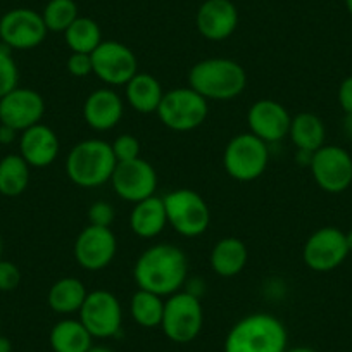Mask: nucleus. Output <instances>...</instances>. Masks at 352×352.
<instances>
[{
  "instance_id": "f257e3e1",
  "label": "nucleus",
  "mask_w": 352,
  "mask_h": 352,
  "mask_svg": "<svg viewBox=\"0 0 352 352\" xmlns=\"http://www.w3.org/2000/svg\"><path fill=\"white\" fill-rule=\"evenodd\" d=\"M188 259L180 247L157 243L140 254L135 263L133 278L138 289L169 297L187 283Z\"/></svg>"
},
{
  "instance_id": "f03ea898",
  "label": "nucleus",
  "mask_w": 352,
  "mask_h": 352,
  "mask_svg": "<svg viewBox=\"0 0 352 352\" xmlns=\"http://www.w3.org/2000/svg\"><path fill=\"white\" fill-rule=\"evenodd\" d=\"M289 333L270 313H252L236 321L225 338V352H287Z\"/></svg>"
},
{
  "instance_id": "7ed1b4c3",
  "label": "nucleus",
  "mask_w": 352,
  "mask_h": 352,
  "mask_svg": "<svg viewBox=\"0 0 352 352\" xmlns=\"http://www.w3.org/2000/svg\"><path fill=\"white\" fill-rule=\"evenodd\" d=\"M188 87L194 88L206 100H232L245 90L247 73L233 59H202L192 66Z\"/></svg>"
},
{
  "instance_id": "20e7f679",
  "label": "nucleus",
  "mask_w": 352,
  "mask_h": 352,
  "mask_svg": "<svg viewBox=\"0 0 352 352\" xmlns=\"http://www.w3.org/2000/svg\"><path fill=\"white\" fill-rule=\"evenodd\" d=\"M118 161L109 142L88 138L69 151L66 159V175L81 188H96L111 182Z\"/></svg>"
},
{
  "instance_id": "39448f33",
  "label": "nucleus",
  "mask_w": 352,
  "mask_h": 352,
  "mask_svg": "<svg viewBox=\"0 0 352 352\" xmlns=\"http://www.w3.org/2000/svg\"><path fill=\"white\" fill-rule=\"evenodd\" d=\"M270 162V148L259 137L239 133L226 144L223 152V166L230 178L242 184L257 180L266 171Z\"/></svg>"
},
{
  "instance_id": "423d86ee",
  "label": "nucleus",
  "mask_w": 352,
  "mask_h": 352,
  "mask_svg": "<svg viewBox=\"0 0 352 352\" xmlns=\"http://www.w3.org/2000/svg\"><path fill=\"white\" fill-rule=\"evenodd\" d=\"M204 327V309L201 297L180 290L164 300L161 328L175 344H188L199 337Z\"/></svg>"
},
{
  "instance_id": "0eeeda50",
  "label": "nucleus",
  "mask_w": 352,
  "mask_h": 352,
  "mask_svg": "<svg viewBox=\"0 0 352 352\" xmlns=\"http://www.w3.org/2000/svg\"><path fill=\"white\" fill-rule=\"evenodd\" d=\"M155 114L166 128L185 133L204 124L208 120L209 106L208 100L195 92L194 88L182 87L164 92Z\"/></svg>"
},
{
  "instance_id": "6e6552de",
  "label": "nucleus",
  "mask_w": 352,
  "mask_h": 352,
  "mask_svg": "<svg viewBox=\"0 0 352 352\" xmlns=\"http://www.w3.org/2000/svg\"><path fill=\"white\" fill-rule=\"evenodd\" d=\"M162 201H164L168 225H171L182 236L195 239L208 232L211 211L199 192L190 188H178L166 194Z\"/></svg>"
},
{
  "instance_id": "1a4fd4ad",
  "label": "nucleus",
  "mask_w": 352,
  "mask_h": 352,
  "mask_svg": "<svg viewBox=\"0 0 352 352\" xmlns=\"http://www.w3.org/2000/svg\"><path fill=\"white\" fill-rule=\"evenodd\" d=\"M78 320L85 324L94 338L116 337L123 324V309L109 290H94L88 292L83 306L78 311Z\"/></svg>"
},
{
  "instance_id": "9d476101",
  "label": "nucleus",
  "mask_w": 352,
  "mask_h": 352,
  "mask_svg": "<svg viewBox=\"0 0 352 352\" xmlns=\"http://www.w3.org/2000/svg\"><path fill=\"white\" fill-rule=\"evenodd\" d=\"M309 169L318 187L328 194H342L352 185V157L338 145L318 148Z\"/></svg>"
},
{
  "instance_id": "9b49d317",
  "label": "nucleus",
  "mask_w": 352,
  "mask_h": 352,
  "mask_svg": "<svg viewBox=\"0 0 352 352\" xmlns=\"http://www.w3.org/2000/svg\"><path fill=\"white\" fill-rule=\"evenodd\" d=\"M94 74L107 87L126 85L138 73L133 50L116 40H104L92 52Z\"/></svg>"
},
{
  "instance_id": "f8f14e48",
  "label": "nucleus",
  "mask_w": 352,
  "mask_h": 352,
  "mask_svg": "<svg viewBox=\"0 0 352 352\" xmlns=\"http://www.w3.org/2000/svg\"><path fill=\"white\" fill-rule=\"evenodd\" d=\"M47 33L42 14L33 9H11L0 18V42L11 50L35 49L45 40Z\"/></svg>"
},
{
  "instance_id": "ddd939ff",
  "label": "nucleus",
  "mask_w": 352,
  "mask_h": 352,
  "mask_svg": "<svg viewBox=\"0 0 352 352\" xmlns=\"http://www.w3.org/2000/svg\"><path fill=\"white\" fill-rule=\"evenodd\" d=\"M345 232L335 226H323L309 235L302 249V259L309 270L328 273L338 268L349 256Z\"/></svg>"
},
{
  "instance_id": "4468645a",
  "label": "nucleus",
  "mask_w": 352,
  "mask_h": 352,
  "mask_svg": "<svg viewBox=\"0 0 352 352\" xmlns=\"http://www.w3.org/2000/svg\"><path fill=\"white\" fill-rule=\"evenodd\" d=\"M111 185L118 197L131 202V204H137L144 199L155 195L157 173L151 162L142 157L118 162L113 176H111Z\"/></svg>"
},
{
  "instance_id": "2eb2a0df",
  "label": "nucleus",
  "mask_w": 352,
  "mask_h": 352,
  "mask_svg": "<svg viewBox=\"0 0 352 352\" xmlns=\"http://www.w3.org/2000/svg\"><path fill=\"white\" fill-rule=\"evenodd\" d=\"M118 252V240L107 226H85L73 245L74 261L87 272H100L107 268Z\"/></svg>"
},
{
  "instance_id": "dca6fc26",
  "label": "nucleus",
  "mask_w": 352,
  "mask_h": 352,
  "mask_svg": "<svg viewBox=\"0 0 352 352\" xmlns=\"http://www.w3.org/2000/svg\"><path fill=\"white\" fill-rule=\"evenodd\" d=\"M45 114V100L33 88H14L0 99V123L25 131L42 123Z\"/></svg>"
},
{
  "instance_id": "f3484780",
  "label": "nucleus",
  "mask_w": 352,
  "mask_h": 352,
  "mask_svg": "<svg viewBox=\"0 0 352 352\" xmlns=\"http://www.w3.org/2000/svg\"><path fill=\"white\" fill-rule=\"evenodd\" d=\"M247 123L250 133L266 144H276L289 135L292 116L283 104L272 99H261L249 107Z\"/></svg>"
},
{
  "instance_id": "a211bd4d",
  "label": "nucleus",
  "mask_w": 352,
  "mask_h": 352,
  "mask_svg": "<svg viewBox=\"0 0 352 352\" xmlns=\"http://www.w3.org/2000/svg\"><path fill=\"white\" fill-rule=\"evenodd\" d=\"M199 33L209 42H223L235 33L239 11L232 0H204L195 16Z\"/></svg>"
},
{
  "instance_id": "6ab92c4d",
  "label": "nucleus",
  "mask_w": 352,
  "mask_h": 352,
  "mask_svg": "<svg viewBox=\"0 0 352 352\" xmlns=\"http://www.w3.org/2000/svg\"><path fill=\"white\" fill-rule=\"evenodd\" d=\"M19 155L30 168H47L59 155V137L47 124L38 123L19 133Z\"/></svg>"
},
{
  "instance_id": "aec40b11",
  "label": "nucleus",
  "mask_w": 352,
  "mask_h": 352,
  "mask_svg": "<svg viewBox=\"0 0 352 352\" xmlns=\"http://www.w3.org/2000/svg\"><path fill=\"white\" fill-rule=\"evenodd\" d=\"M123 113V99L109 87L94 90L83 104L85 123L96 131H109L116 128Z\"/></svg>"
},
{
  "instance_id": "412c9836",
  "label": "nucleus",
  "mask_w": 352,
  "mask_h": 352,
  "mask_svg": "<svg viewBox=\"0 0 352 352\" xmlns=\"http://www.w3.org/2000/svg\"><path fill=\"white\" fill-rule=\"evenodd\" d=\"M168 225L162 197L152 195L133 204L130 212V228L140 239H155Z\"/></svg>"
},
{
  "instance_id": "4be33fe9",
  "label": "nucleus",
  "mask_w": 352,
  "mask_h": 352,
  "mask_svg": "<svg viewBox=\"0 0 352 352\" xmlns=\"http://www.w3.org/2000/svg\"><path fill=\"white\" fill-rule=\"evenodd\" d=\"M247 261H249V250L245 243L236 236H225L218 240L209 257L212 272L223 278L240 275L247 266Z\"/></svg>"
},
{
  "instance_id": "5701e85b",
  "label": "nucleus",
  "mask_w": 352,
  "mask_h": 352,
  "mask_svg": "<svg viewBox=\"0 0 352 352\" xmlns=\"http://www.w3.org/2000/svg\"><path fill=\"white\" fill-rule=\"evenodd\" d=\"M126 100L131 109L140 114L157 113V107L164 97L162 85L148 73H137L126 85Z\"/></svg>"
},
{
  "instance_id": "b1692460",
  "label": "nucleus",
  "mask_w": 352,
  "mask_h": 352,
  "mask_svg": "<svg viewBox=\"0 0 352 352\" xmlns=\"http://www.w3.org/2000/svg\"><path fill=\"white\" fill-rule=\"evenodd\" d=\"M49 340L54 352H87L94 345L90 331L80 320L73 318L57 321L50 330Z\"/></svg>"
},
{
  "instance_id": "393cba45",
  "label": "nucleus",
  "mask_w": 352,
  "mask_h": 352,
  "mask_svg": "<svg viewBox=\"0 0 352 352\" xmlns=\"http://www.w3.org/2000/svg\"><path fill=\"white\" fill-rule=\"evenodd\" d=\"M87 296L85 283L80 278L64 276L52 283L47 294V304L57 314H73L81 309Z\"/></svg>"
},
{
  "instance_id": "a878e982",
  "label": "nucleus",
  "mask_w": 352,
  "mask_h": 352,
  "mask_svg": "<svg viewBox=\"0 0 352 352\" xmlns=\"http://www.w3.org/2000/svg\"><path fill=\"white\" fill-rule=\"evenodd\" d=\"M289 137L296 148L316 152L324 145L327 130L320 116L314 113H299L292 118Z\"/></svg>"
},
{
  "instance_id": "bb28decb",
  "label": "nucleus",
  "mask_w": 352,
  "mask_h": 352,
  "mask_svg": "<svg viewBox=\"0 0 352 352\" xmlns=\"http://www.w3.org/2000/svg\"><path fill=\"white\" fill-rule=\"evenodd\" d=\"M30 185V164L19 154L0 159V195L19 197Z\"/></svg>"
},
{
  "instance_id": "cd10ccee",
  "label": "nucleus",
  "mask_w": 352,
  "mask_h": 352,
  "mask_svg": "<svg viewBox=\"0 0 352 352\" xmlns=\"http://www.w3.org/2000/svg\"><path fill=\"white\" fill-rule=\"evenodd\" d=\"M64 38L71 52L80 54H92L104 42L99 23L87 16H78L76 21L64 32Z\"/></svg>"
},
{
  "instance_id": "c85d7f7f",
  "label": "nucleus",
  "mask_w": 352,
  "mask_h": 352,
  "mask_svg": "<svg viewBox=\"0 0 352 352\" xmlns=\"http://www.w3.org/2000/svg\"><path fill=\"white\" fill-rule=\"evenodd\" d=\"M162 313H164V297L142 289L131 296L130 314L135 323L140 324L142 328L161 327Z\"/></svg>"
},
{
  "instance_id": "c756f323",
  "label": "nucleus",
  "mask_w": 352,
  "mask_h": 352,
  "mask_svg": "<svg viewBox=\"0 0 352 352\" xmlns=\"http://www.w3.org/2000/svg\"><path fill=\"white\" fill-rule=\"evenodd\" d=\"M78 6L74 0H49L42 18L49 32L64 33L78 19Z\"/></svg>"
},
{
  "instance_id": "7c9ffc66",
  "label": "nucleus",
  "mask_w": 352,
  "mask_h": 352,
  "mask_svg": "<svg viewBox=\"0 0 352 352\" xmlns=\"http://www.w3.org/2000/svg\"><path fill=\"white\" fill-rule=\"evenodd\" d=\"M19 69L16 59L12 57L11 49L0 45V99L18 88Z\"/></svg>"
},
{
  "instance_id": "2f4dec72",
  "label": "nucleus",
  "mask_w": 352,
  "mask_h": 352,
  "mask_svg": "<svg viewBox=\"0 0 352 352\" xmlns=\"http://www.w3.org/2000/svg\"><path fill=\"white\" fill-rule=\"evenodd\" d=\"M114 152V157L118 162L131 161V159L140 157V142L137 137L130 133H123L111 144Z\"/></svg>"
},
{
  "instance_id": "473e14b6",
  "label": "nucleus",
  "mask_w": 352,
  "mask_h": 352,
  "mask_svg": "<svg viewBox=\"0 0 352 352\" xmlns=\"http://www.w3.org/2000/svg\"><path fill=\"white\" fill-rule=\"evenodd\" d=\"M114 218H116V211L106 201H97L88 208V225L107 226V228H111Z\"/></svg>"
},
{
  "instance_id": "72a5a7b5",
  "label": "nucleus",
  "mask_w": 352,
  "mask_h": 352,
  "mask_svg": "<svg viewBox=\"0 0 352 352\" xmlns=\"http://www.w3.org/2000/svg\"><path fill=\"white\" fill-rule=\"evenodd\" d=\"M21 283V270L12 261L0 259V292H12Z\"/></svg>"
},
{
  "instance_id": "f704fd0d",
  "label": "nucleus",
  "mask_w": 352,
  "mask_h": 352,
  "mask_svg": "<svg viewBox=\"0 0 352 352\" xmlns=\"http://www.w3.org/2000/svg\"><path fill=\"white\" fill-rule=\"evenodd\" d=\"M66 67H67V71H69L71 76L87 78L88 74L94 73L92 54L73 52L69 57H67Z\"/></svg>"
},
{
  "instance_id": "c9c22d12",
  "label": "nucleus",
  "mask_w": 352,
  "mask_h": 352,
  "mask_svg": "<svg viewBox=\"0 0 352 352\" xmlns=\"http://www.w3.org/2000/svg\"><path fill=\"white\" fill-rule=\"evenodd\" d=\"M337 97L342 111H344L345 114L352 113V74L342 81L340 87H338Z\"/></svg>"
},
{
  "instance_id": "e433bc0d",
  "label": "nucleus",
  "mask_w": 352,
  "mask_h": 352,
  "mask_svg": "<svg viewBox=\"0 0 352 352\" xmlns=\"http://www.w3.org/2000/svg\"><path fill=\"white\" fill-rule=\"evenodd\" d=\"M16 140H19V131L8 126V124L0 123V145H11Z\"/></svg>"
},
{
  "instance_id": "4c0bfd02",
  "label": "nucleus",
  "mask_w": 352,
  "mask_h": 352,
  "mask_svg": "<svg viewBox=\"0 0 352 352\" xmlns=\"http://www.w3.org/2000/svg\"><path fill=\"white\" fill-rule=\"evenodd\" d=\"M313 154L314 152L302 151V148H296V162L299 166H306V168H309L311 161H313Z\"/></svg>"
},
{
  "instance_id": "58836bf2",
  "label": "nucleus",
  "mask_w": 352,
  "mask_h": 352,
  "mask_svg": "<svg viewBox=\"0 0 352 352\" xmlns=\"http://www.w3.org/2000/svg\"><path fill=\"white\" fill-rule=\"evenodd\" d=\"M342 126H344V133H345V137H347L349 140L352 142V113L345 114V118H344V124H342Z\"/></svg>"
},
{
  "instance_id": "ea45409f",
  "label": "nucleus",
  "mask_w": 352,
  "mask_h": 352,
  "mask_svg": "<svg viewBox=\"0 0 352 352\" xmlns=\"http://www.w3.org/2000/svg\"><path fill=\"white\" fill-rule=\"evenodd\" d=\"M0 352H12V342L0 333Z\"/></svg>"
},
{
  "instance_id": "a19ab883",
  "label": "nucleus",
  "mask_w": 352,
  "mask_h": 352,
  "mask_svg": "<svg viewBox=\"0 0 352 352\" xmlns=\"http://www.w3.org/2000/svg\"><path fill=\"white\" fill-rule=\"evenodd\" d=\"M87 352H114V351H111V349L107 347H102V345H92Z\"/></svg>"
},
{
  "instance_id": "79ce46f5",
  "label": "nucleus",
  "mask_w": 352,
  "mask_h": 352,
  "mask_svg": "<svg viewBox=\"0 0 352 352\" xmlns=\"http://www.w3.org/2000/svg\"><path fill=\"white\" fill-rule=\"evenodd\" d=\"M287 352H318L311 347H294V349H287Z\"/></svg>"
},
{
  "instance_id": "37998d69",
  "label": "nucleus",
  "mask_w": 352,
  "mask_h": 352,
  "mask_svg": "<svg viewBox=\"0 0 352 352\" xmlns=\"http://www.w3.org/2000/svg\"><path fill=\"white\" fill-rule=\"evenodd\" d=\"M345 242H347L349 252H352V230H349V232L345 233Z\"/></svg>"
},
{
  "instance_id": "c03bdc74",
  "label": "nucleus",
  "mask_w": 352,
  "mask_h": 352,
  "mask_svg": "<svg viewBox=\"0 0 352 352\" xmlns=\"http://www.w3.org/2000/svg\"><path fill=\"white\" fill-rule=\"evenodd\" d=\"M345 8H347L349 14L352 16V0H345Z\"/></svg>"
},
{
  "instance_id": "a18cd8bd",
  "label": "nucleus",
  "mask_w": 352,
  "mask_h": 352,
  "mask_svg": "<svg viewBox=\"0 0 352 352\" xmlns=\"http://www.w3.org/2000/svg\"><path fill=\"white\" fill-rule=\"evenodd\" d=\"M2 250H4V242H2V236H0V259H2Z\"/></svg>"
}]
</instances>
